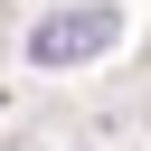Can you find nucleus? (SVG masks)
<instances>
[{"label": "nucleus", "instance_id": "f257e3e1", "mask_svg": "<svg viewBox=\"0 0 151 151\" xmlns=\"http://www.w3.org/2000/svg\"><path fill=\"white\" fill-rule=\"evenodd\" d=\"M113 38H123V9H113V0H76V9H57V19L28 28V66H85V57H104Z\"/></svg>", "mask_w": 151, "mask_h": 151}]
</instances>
